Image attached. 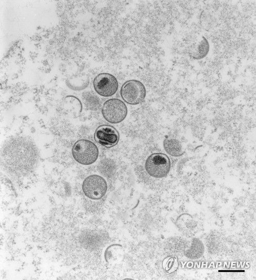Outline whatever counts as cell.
Returning <instances> with one entry per match:
<instances>
[{
	"label": "cell",
	"instance_id": "obj_5",
	"mask_svg": "<svg viewBox=\"0 0 256 280\" xmlns=\"http://www.w3.org/2000/svg\"><path fill=\"white\" fill-rule=\"evenodd\" d=\"M82 189L85 195L93 200L102 198L107 190L106 180L97 174L90 175L83 181Z\"/></svg>",
	"mask_w": 256,
	"mask_h": 280
},
{
	"label": "cell",
	"instance_id": "obj_1",
	"mask_svg": "<svg viewBox=\"0 0 256 280\" xmlns=\"http://www.w3.org/2000/svg\"><path fill=\"white\" fill-rule=\"evenodd\" d=\"M74 159L81 164L88 165L94 163L99 156L97 146L88 139H80L76 142L72 148Z\"/></svg>",
	"mask_w": 256,
	"mask_h": 280
},
{
	"label": "cell",
	"instance_id": "obj_9",
	"mask_svg": "<svg viewBox=\"0 0 256 280\" xmlns=\"http://www.w3.org/2000/svg\"><path fill=\"white\" fill-rule=\"evenodd\" d=\"M209 48V42L205 37L202 36L201 39L194 45L191 57L195 60L202 59L208 55Z\"/></svg>",
	"mask_w": 256,
	"mask_h": 280
},
{
	"label": "cell",
	"instance_id": "obj_4",
	"mask_svg": "<svg viewBox=\"0 0 256 280\" xmlns=\"http://www.w3.org/2000/svg\"><path fill=\"white\" fill-rule=\"evenodd\" d=\"M127 108L125 103L117 98H111L106 101L102 108L104 118L109 122L118 124L126 117Z\"/></svg>",
	"mask_w": 256,
	"mask_h": 280
},
{
	"label": "cell",
	"instance_id": "obj_2",
	"mask_svg": "<svg viewBox=\"0 0 256 280\" xmlns=\"http://www.w3.org/2000/svg\"><path fill=\"white\" fill-rule=\"evenodd\" d=\"M170 160L168 156L162 153H154L147 159L145 168L147 173L155 178L166 177L170 171Z\"/></svg>",
	"mask_w": 256,
	"mask_h": 280
},
{
	"label": "cell",
	"instance_id": "obj_6",
	"mask_svg": "<svg viewBox=\"0 0 256 280\" xmlns=\"http://www.w3.org/2000/svg\"><path fill=\"white\" fill-rule=\"evenodd\" d=\"M93 84L96 92L104 97L113 95L119 86L116 78L112 74L106 73H100L96 76Z\"/></svg>",
	"mask_w": 256,
	"mask_h": 280
},
{
	"label": "cell",
	"instance_id": "obj_7",
	"mask_svg": "<svg viewBox=\"0 0 256 280\" xmlns=\"http://www.w3.org/2000/svg\"><path fill=\"white\" fill-rule=\"evenodd\" d=\"M120 138V135L116 129L108 125L100 126L94 133L95 141L100 145L107 148L115 146Z\"/></svg>",
	"mask_w": 256,
	"mask_h": 280
},
{
	"label": "cell",
	"instance_id": "obj_3",
	"mask_svg": "<svg viewBox=\"0 0 256 280\" xmlns=\"http://www.w3.org/2000/svg\"><path fill=\"white\" fill-rule=\"evenodd\" d=\"M120 94L128 104L136 105L142 103L146 94L145 85L141 81L133 79L126 81L121 86Z\"/></svg>",
	"mask_w": 256,
	"mask_h": 280
},
{
	"label": "cell",
	"instance_id": "obj_8",
	"mask_svg": "<svg viewBox=\"0 0 256 280\" xmlns=\"http://www.w3.org/2000/svg\"><path fill=\"white\" fill-rule=\"evenodd\" d=\"M163 147L165 151L172 156H180L184 153L181 143L173 138H165L163 142Z\"/></svg>",
	"mask_w": 256,
	"mask_h": 280
}]
</instances>
